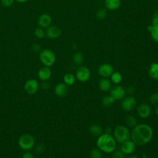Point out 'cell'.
<instances>
[{"label":"cell","instance_id":"6da1fadb","mask_svg":"<svg viewBox=\"0 0 158 158\" xmlns=\"http://www.w3.org/2000/svg\"><path fill=\"white\" fill-rule=\"evenodd\" d=\"M153 136L151 127L146 123L136 125L133 128L130 138L136 146H143L149 143Z\"/></svg>","mask_w":158,"mask_h":158},{"label":"cell","instance_id":"7a4b0ae2","mask_svg":"<svg viewBox=\"0 0 158 158\" xmlns=\"http://www.w3.org/2000/svg\"><path fill=\"white\" fill-rule=\"evenodd\" d=\"M117 142L113 136L109 134L103 133L98 136L96 141V145L102 152L110 154L116 149Z\"/></svg>","mask_w":158,"mask_h":158},{"label":"cell","instance_id":"3957f363","mask_svg":"<svg viewBox=\"0 0 158 158\" xmlns=\"http://www.w3.org/2000/svg\"><path fill=\"white\" fill-rule=\"evenodd\" d=\"M130 134L128 128L123 125L116 126L113 130V137L116 142L120 144L130 139Z\"/></svg>","mask_w":158,"mask_h":158},{"label":"cell","instance_id":"277c9868","mask_svg":"<svg viewBox=\"0 0 158 158\" xmlns=\"http://www.w3.org/2000/svg\"><path fill=\"white\" fill-rule=\"evenodd\" d=\"M35 141L33 136L30 134L25 133L22 135L18 140L19 147L23 151H27L33 149L35 146Z\"/></svg>","mask_w":158,"mask_h":158},{"label":"cell","instance_id":"5b68a950","mask_svg":"<svg viewBox=\"0 0 158 158\" xmlns=\"http://www.w3.org/2000/svg\"><path fill=\"white\" fill-rule=\"evenodd\" d=\"M56 59V57L54 52L49 49H43L40 53V60L46 67L52 66L55 63Z\"/></svg>","mask_w":158,"mask_h":158},{"label":"cell","instance_id":"8992f818","mask_svg":"<svg viewBox=\"0 0 158 158\" xmlns=\"http://www.w3.org/2000/svg\"><path fill=\"white\" fill-rule=\"evenodd\" d=\"M40 88V84L36 79L31 78L27 80L24 85V89L28 94H34L37 93Z\"/></svg>","mask_w":158,"mask_h":158},{"label":"cell","instance_id":"52a82bcc","mask_svg":"<svg viewBox=\"0 0 158 158\" xmlns=\"http://www.w3.org/2000/svg\"><path fill=\"white\" fill-rule=\"evenodd\" d=\"M90 77L91 72L88 67L81 66L77 70L75 77L78 81L81 82H86L90 78Z\"/></svg>","mask_w":158,"mask_h":158},{"label":"cell","instance_id":"ba28073f","mask_svg":"<svg viewBox=\"0 0 158 158\" xmlns=\"http://www.w3.org/2000/svg\"><path fill=\"white\" fill-rule=\"evenodd\" d=\"M98 72L102 78H109L114 72V68L111 64L104 63L99 66Z\"/></svg>","mask_w":158,"mask_h":158},{"label":"cell","instance_id":"9c48e42d","mask_svg":"<svg viewBox=\"0 0 158 158\" xmlns=\"http://www.w3.org/2000/svg\"><path fill=\"white\" fill-rule=\"evenodd\" d=\"M109 91L110 95L112 96L115 101L123 99L126 95L125 89L120 85H117L115 86L112 87Z\"/></svg>","mask_w":158,"mask_h":158},{"label":"cell","instance_id":"30bf717a","mask_svg":"<svg viewBox=\"0 0 158 158\" xmlns=\"http://www.w3.org/2000/svg\"><path fill=\"white\" fill-rule=\"evenodd\" d=\"M122 100L121 107L125 111H130L133 110L136 105V99L133 96L125 97Z\"/></svg>","mask_w":158,"mask_h":158},{"label":"cell","instance_id":"8fae6325","mask_svg":"<svg viewBox=\"0 0 158 158\" xmlns=\"http://www.w3.org/2000/svg\"><path fill=\"white\" fill-rule=\"evenodd\" d=\"M61 29L56 25H50L47 28L46 35L50 39H56L61 35Z\"/></svg>","mask_w":158,"mask_h":158},{"label":"cell","instance_id":"7c38bea8","mask_svg":"<svg viewBox=\"0 0 158 158\" xmlns=\"http://www.w3.org/2000/svg\"><path fill=\"white\" fill-rule=\"evenodd\" d=\"M54 91L57 96L63 98L68 93L69 86L64 83H59L55 86Z\"/></svg>","mask_w":158,"mask_h":158},{"label":"cell","instance_id":"4fadbf2b","mask_svg":"<svg viewBox=\"0 0 158 158\" xmlns=\"http://www.w3.org/2000/svg\"><path fill=\"white\" fill-rule=\"evenodd\" d=\"M136 149V144L131 139L127 140L122 143L121 150L125 154H133Z\"/></svg>","mask_w":158,"mask_h":158},{"label":"cell","instance_id":"5bb4252c","mask_svg":"<svg viewBox=\"0 0 158 158\" xmlns=\"http://www.w3.org/2000/svg\"><path fill=\"white\" fill-rule=\"evenodd\" d=\"M151 112V110L149 106L145 103L141 104L137 108L138 115L142 118H147L149 117Z\"/></svg>","mask_w":158,"mask_h":158},{"label":"cell","instance_id":"9a60e30c","mask_svg":"<svg viewBox=\"0 0 158 158\" xmlns=\"http://www.w3.org/2000/svg\"><path fill=\"white\" fill-rule=\"evenodd\" d=\"M52 18L48 14H43L41 15L38 19V24L42 28H48L50 26Z\"/></svg>","mask_w":158,"mask_h":158},{"label":"cell","instance_id":"2e32d148","mask_svg":"<svg viewBox=\"0 0 158 158\" xmlns=\"http://www.w3.org/2000/svg\"><path fill=\"white\" fill-rule=\"evenodd\" d=\"M52 75L51 70L49 67L44 66L40 69L38 72V77L41 81L48 80Z\"/></svg>","mask_w":158,"mask_h":158},{"label":"cell","instance_id":"e0dca14e","mask_svg":"<svg viewBox=\"0 0 158 158\" xmlns=\"http://www.w3.org/2000/svg\"><path fill=\"white\" fill-rule=\"evenodd\" d=\"M98 87L102 91H109L112 88V82L107 78H102L99 81Z\"/></svg>","mask_w":158,"mask_h":158},{"label":"cell","instance_id":"ac0fdd59","mask_svg":"<svg viewBox=\"0 0 158 158\" xmlns=\"http://www.w3.org/2000/svg\"><path fill=\"white\" fill-rule=\"evenodd\" d=\"M148 73L151 78L158 80V62H153L150 65Z\"/></svg>","mask_w":158,"mask_h":158},{"label":"cell","instance_id":"d6986e66","mask_svg":"<svg viewBox=\"0 0 158 158\" xmlns=\"http://www.w3.org/2000/svg\"><path fill=\"white\" fill-rule=\"evenodd\" d=\"M88 130L91 135L95 136H99L103 133L102 128L98 124H93L90 125Z\"/></svg>","mask_w":158,"mask_h":158},{"label":"cell","instance_id":"ffe728a7","mask_svg":"<svg viewBox=\"0 0 158 158\" xmlns=\"http://www.w3.org/2000/svg\"><path fill=\"white\" fill-rule=\"evenodd\" d=\"M121 4V0H105V5L107 9L114 10L117 9Z\"/></svg>","mask_w":158,"mask_h":158},{"label":"cell","instance_id":"44dd1931","mask_svg":"<svg viewBox=\"0 0 158 158\" xmlns=\"http://www.w3.org/2000/svg\"><path fill=\"white\" fill-rule=\"evenodd\" d=\"M76 80V77L71 73H67L64 75L63 77L64 83L68 86L73 85Z\"/></svg>","mask_w":158,"mask_h":158},{"label":"cell","instance_id":"7402d4cb","mask_svg":"<svg viewBox=\"0 0 158 158\" xmlns=\"http://www.w3.org/2000/svg\"><path fill=\"white\" fill-rule=\"evenodd\" d=\"M148 30L150 32L152 38L156 42L158 43V25H149Z\"/></svg>","mask_w":158,"mask_h":158},{"label":"cell","instance_id":"603a6c76","mask_svg":"<svg viewBox=\"0 0 158 158\" xmlns=\"http://www.w3.org/2000/svg\"><path fill=\"white\" fill-rule=\"evenodd\" d=\"M115 100L112 96H111L110 95H107V96H105L102 98V104L105 107H109L110 106H112L115 102Z\"/></svg>","mask_w":158,"mask_h":158},{"label":"cell","instance_id":"cb8c5ba5","mask_svg":"<svg viewBox=\"0 0 158 158\" xmlns=\"http://www.w3.org/2000/svg\"><path fill=\"white\" fill-rule=\"evenodd\" d=\"M110 81L114 84H119L122 80V75L118 72H114L110 75Z\"/></svg>","mask_w":158,"mask_h":158},{"label":"cell","instance_id":"d4e9b609","mask_svg":"<svg viewBox=\"0 0 158 158\" xmlns=\"http://www.w3.org/2000/svg\"><path fill=\"white\" fill-rule=\"evenodd\" d=\"M73 62L76 65H80L81 64L83 63L84 60V57L82 53L81 52H76L75 54H73V57H72Z\"/></svg>","mask_w":158,"mask_h":158},{"label":"cell","instance_id":"484cf974","mask_svg":"<svg viewBox=\"0 0 158 158\" xmlns=\"http://www.w3.org/2000/svg\"><path fill=\"white\" fill-rule=\"evenodd\" d=\"M126 125L127 127L133 128L137 125V120L136 118L133 115H129L127 117L125 120Z\"/></svg>","mask_w":158,"mask_h":158},{"label":"cell","instance_id":"4316f807","mask_svg":"<svg viewBox=\"0 0 158 158\" xmlns=\"http://www.w3.org/2000/svg\"><path fill=\"white\" fill-rule=\"evenodd\" d=\"M91 158H102V151L97 148H93L89 152Z\"/></svg>","mask_w":158,"mask_h":158},{"label":"cell","instance_id":"83f0119b","mask_svg":"<svg viewBox=\"0 0 158 158\" xmlns=\"http://www.w3.org/2000/svg\"><path fill=\"white\" fill-rule=\"evenodd\" d=\"M34 34H35V36L38 38V39H42L44 37L46 33L44 31V30L42 28H37L35 30V31H34Z\"/></svg>","mask_w":158,"mask_h":158},{"label":"cell","instance_id":"f1b7e54d","mask_svg":"<svg viewBox=\"0 0 158 158\" xmlns=\"http://www.w3.org/2000/svg\"><path fill=\"white\" fill-rule=\"evenodd\" d=\"M107 16V10L106 9L102 8L99 9L97 13H96V17L99 20H103Z\"/></svg>","mask_w":158,"mask_h":158},{"label":"cell","instance_id":"f546056e","mask_svg":"<svg viewBox=\"0 0 158 158\" xmlns=\"http://www.w3.org/2000/svg\"><path fill=\"white\" fill-rule=\"evenodd\" d=\"M149 102L152 104H156L158 103V92H155L152 93L149 98Z\"/></svg>","mask_w":158,"mask_h":158},{"label":"cell","instance_id":"4dcf8cb0","mask_svg":"<svg viewBox=\"0 0 158 158\" xmlns=\"http://www.w3.org/2000/svg\"><path fill=\"white\" fill-rule=\"evenodd\" d=\"M46 150V146L43 144H38L35 146V152L38 154H42Z\"/></svg>","mask_w":158,"mask_h":158},{"label":"cell","instance_id":"1f68e13d","mask_svg":"<svg viewBox=\"0 0 158 158\" xmlns=\"http://www.w3.org/2000/svg\"><path fill=\"white\" fill-rule=\"evenodd\" d=\"M112 155V158H125V154L122 152V150L114 151Z\"/></svg>","mask_w":158,"mask_h":158},{"label":"cell","instance_id":"d6a6232c","mask_svg":"<svg viewBox=\"0 0 158 158\" xmlns=\"http://www.w3.org/2000/svg\"><path fill=\"white\" fill-rule=\"evenodd\" d=\"M40 86L44 90H47L50 88L51 87V83L48 81V80L45 81H41V83L40 85Z\"/></svg>","mask_w":158,"mask_h":158},{"label":"cell","instance_id":"836d02e7","mask_svg":"<svg viewBox=\"0 0 158 158\" xmlns=\"http://www.w3.org/2000/svg\"><path fill=\"white\" fill-rule=\"evenodd\" d=\"M15 0H1V2L4 7H10Z\"/></svg>","mask_w":158,"mask_h":158},{"label":"cell","instance_id":"e575fe53","mask_svg":"<svg viewBox=\"0 0 158 158\" xmlns=\"http://www.w3.org/2000/svg\"><path fill=\"white\" fill-rule=\"evenodd\" d=\"M152 25H158V11L155 12L152 17Z\"/></svg>","mask_w":158,"mask_h":158},{"label":"cell","instance_id":"d590c367","mask_svg":"<svg viewBox=\"0 0 158 158\" xmlns=\"http://www.w3.org/2000/svg\"><path fill=\"white\" fill-rule=\"evenodd\" d=\"M22 158H34V155L32 152L27 151H25L22 156Z\"/></svg>","mask_w":158,"mask_h":158},{"label":"cell","instance_id":"8d00e7d4","mask_svg":"<svg viewBox=\"0 0 158 158\" xmlns=\"http://www.w3.org/2000/svg\"><path fill=\"white\" fill-rule=\"evenodd\" d=\"M32 50L35 52H39L41 51V46L38 44H34L32 46Z\"/></svg>","mask_w":158,"mask_h":158},{"label":"cell","instance_id":"74e56055","mask_svg":"<svg viewBox=\"0 0 158 158\" xmlns=\"http://www.w3.org/2000/svg\"><path fill=\"white\" fill-rule=\"evenodd\" d=\"M103 131H104V133H106V134L110 135V133L112 132V128L110 127L107 126V127H105V128L103 130Z\"/></svg>","mask_w":158,"mask_h":158},{"label":"cell","instance_id":"f35d334b","mask_svg":"<svg viewBox=\"0 0 158 158\" xmlns=\"http://www.w3.org/2000/svg\"><path fill=\"white\" fill-rule=\"evenodd\" d=\"M127 91H128V93H133V92L134 91V88H133V87L132 86H130L128 87V89H127Z\"/></svg>","mask_w":158,"mask_h":158},{"label":"cell","instance_id":"ab89813d","mask_svg":"<svg viewBox=\"0 0 158 158\" xmlns=\"http://www.w3.org/2000/svg\"><path fill=\"white\" fill-rule=\"evenodd\" d=\"M127 158H139V157L136 155H131L130 154V156H129Z\"/></svg>","mask_w":158,"mask_h":158},{"label":"cell","instance_id":"60d3db41","mask_svg":"<svg viewBox=\"0 0 158 158\" xmlns=\"http://www.w3.org/2000/svg\"><path fill=\"white\" fill-rule=\"evenodd\" d=\"M15 1H17V2H21V3H22V2H27V1H28V0H15Z\"/></svg>","mask_w":158,"mask_h":158},{"label":"cell","instance_id":"b9f144b4","mask_svg":"<svg viewBox=\"0 0 158 158\" xmlns=\"http://www.w3.org/2000/svg\"><path fill=\"white\" fill-rule=\"evenodd\" d=\"M156 113L157 115L158 116V105L156 106Z\"/></svg>","mask_w":158,"mask_h":158},{"label":"cell","instance_id":"7bdbcfd3","mask_svg":"<svg viewBox=\"0 0 158 158\" xmlns=\"http://www.w3.org/2000/svg\"><path fill=\"white\" fill-rule=\"evenodd\" d=\"M48 158H50V157H48Z\"/></svg>","mask_w":158,"mask_h":158}]
</instances>
